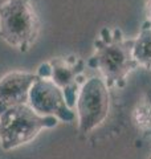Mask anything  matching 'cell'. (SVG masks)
Masks as SVG:
<instances>
[{
	"instance_id": "ba28073f",
	"label": "cell",
	"mask_w": 151,
	"mask_h": 159,
	"mask_svg": "<svg viewBox=\"0 0 151 159\" xmlns=\"http://www.w3.org/2000/svg\"><path fill=\"white\" fill-rule=\"evenodd\" d=\"M133 57L138 66L151 70V21L149 19L142 23L138 36L134 37Z\"/></svg>"
},
{
	"instance_id": "7a4b0ae2",
	"label": "cell",
	"mask_w": 151,
	"mask_h": 159,
	"mask_svg": "<svg viewBox=\"0 0 151 159\" xmlns=\"http://www.w3.org/2000/svg\"><path fill=\"white\" fill-rule=\"evenodd\" d=\"M40 34V19L32 0H4L0 4V37L19 52H28Z\"/></svg>"
},
{
	"instance_id": "8992f818",
	"label": "cell",
	"mask_w": 151,
	"mask_h": 159,
	"mask_svg": "<svg viewBox=\"0 0 151 159\" xmlns=\"http://www.w3.org/2000/svg\"><path fill=\"white\" fill-rule=\"evenodd\" d=\"M28 105L44 117H54L61 122H74L77 119L65 98L64 92L50 78L39 77L32 85L28 96Z\"/></svg>"
},
{
	"instance_id": "9c48e42d",
	"label": "cell",
	"mask_w": 151,
	"mask_h": 159,
	"mask_svg": "<svg viewBox=\"0 0 151 159\" xmlns=\"http://www.w3.org/2000/svg\"><path fill=\"white\" fill-rule=\"evenodd\" d=\"M134 121L143 133L151 135V102H142L134 109Z\"/></svg>"
},
{
	"instance_id": "52a82bcc",
	"label": "cell",
	"mask_w": 151,
	"mask_h": 159,
	"mask_svg": "<svg viewBox=\"0 0 151 159\" xmlns=\"http://www.w3.org/2000/svg\"><path fill=\"white\" fill-rule=\"evenodd\" d=\"M39 78L36 72L12 70L0 78V113L6 109L28 103V96L34 81Z\"/></svg>"
},
{
	"instance_id": "277c9868",
	"label": "cell",
	"mask_w": 151,
	"mask_h": 159,
	"mask_svg": "<svg viewBox=\"0 0 151 159\" xmlns=\"http://www.w3.org/2000/svg\"><path fill=\"white\" fill-rule=\"evenodd\" d=\"M110 110V89L102 77H90L78 92L74 111L78 131L89 134L108 118Z\"/></svg>"
},
{
	"instance_id": "30bf717a",
	"label": "cell",
	"mask_w": 151,
	"mask_h": 159,
	"mask_svg": "<svg viewBox=\"0 0 151 159\" xmlns=\"http://www.w3.org/2000/svg\"><path fill=\"white\" fill-rule=\"evenodd\" d=\"M147 19L151 21V0H147Z\"/></svg>"
},
{
	"instance_id": "8fae6325",
	"label": "cell",
	"mask_w": 151,
	"mask_h": 159,
	"mask_svg": "<svg viewBox=\"0 0 151 159\" xmlns=\"http://www.w3.org/2000/svg\"><path fill=\"white\" fill-rule=\"evenodd\" d=\"M149 159H151V155H150V158H149Z\"/></svg>"
},
{
	"instance_id": "6da1fadb",
	"label": "cell",
	"mask_w": 151,
	"mask_h": 159,
	"mask_svg": "<svg viewBox=\"0 0 151 159\" xmlns=\"http://www.w3.org/2000/svg\"><path fill=\"white\" fill-rule=\"evenodd\" d=\"M133 45L134 39L125 37L122 29L103 27L94 40V51L86 66L98 70L109 89L125 88L127 76L138 68Z\"/></svg>"
},
{
	"instance_id": "5b68a950",
	"label": "cell",
	"mask_w": 151,
	"mask_h": 159,
	"mask_svg": "<svg viewBox=\"0 0 151 159\" xmlns=\"http://www.w3.org/2000/svg\"><path fill=\"white\" fill-rule=\"evenodd\" d=\"M86 62L76 54L50 58L37 68V76L50 78L65 94L68 105L74 109L76 99L84 81Z\"/></svg>"
},
{
	"instance_id": "3957f363",
	"label": "cell",
	"mask_w": 151,
	"mask_h": 159,
	"mask_svg": "<svg viewBox=\"0 0 151 159\" xmlns=\"http://www.w3.org/2000/svg\"><path fill=\"white\" fill-rule=\"evenodd\" d=\"M54 117H44L28 103L15 105L0 113V147L4 151L28 145L45 129L58 125Z\"/></svg>"
}]
</instances>
